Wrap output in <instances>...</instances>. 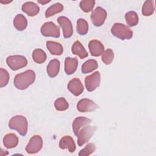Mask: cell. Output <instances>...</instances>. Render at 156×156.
<instances>
[{
	"instance_id": "obj_17",
	"label": "cell",
	"mask_w": 156,
	"mask_h": 156,
	"mask_svg": "<svg viewBox=\"0 0 156 156\" xmlns=\"http://www.w3.org/2000/svg\"><path fill=\"white\" fill-rule=\"evenodd\" d=\"M78 61L76 58L66 57L65 60V71L67 75L73 74L77 69Z\"/></svg>"
},
{
	"instance_id": "obj_23",
	"label": "cell",
	"mask_w": 156,
	"mask_h": 156,
	"mask_svg": "<svg viewBox=\"0 0 156 156\" xmlns=\"http://www.w3.org/2000/svg\"><path fill=\"white\" fill-rule=\"evenodd\" d=\"M98 67V62L96 60L90 59L85 62L81 67L82 73L83 74H87L95 70Z\"/></svg>"
},
{
	"instance_id": "obj_13",
	"label": "cell",
	"mask_w": 156,
	"mask_h": 156,
	"mask_svg": "<svg viewBox=\"0 0 156 156\" xmlns=\"http://www.w3.org/2000/svg\"><path fill=\"white\" fill-rule=\"evenodd\" d=\"M88 48L91 55L94 57L100 56L104 51V46L102 43L97 40H92L90 41Z\"/></svg>"
},
{
	"instance_id": "obj_27",
	"label": "cell",
	"mask_w": 156,
	"mask_h": 156,
	"mask_svg": "<svg viewBox=\"0 0 156 156\" xmlns=\"http://www.w3.org/2000/svg\"><path fill=\"white\" fill-rule=\"evenodd\" d=\"M88 30V24L87 21L83 19L79 18L77 21V32L81 35H86Z\"/></svg>"
},
{
	"instance_id": "obj_6",
	"label": "cell",
	"mask_w": 156,
	"mask_h": 156,
	"mask_svg": "<svg viewBox=\"0 0 156 156\" xmlns=\"http://www.w3.org/2000/svg\"><path fill=\"white\" fill-rule=\"evenodd\" d=\"M41 33L44 37L58 38L60 37V29L53 22L49 21L44 23L41 27Z\"/></svg>"
},
{
	"instance_id": "obj_20",
	"label": "cell",
	"mask_w": 156,
	"mask_h": 156,
	"mask_svg": "<svg viewBox=\"0 0 156 156\" xmlns=\"http://www.w3.org/2000/svg\"><path fill=\"white\" fill-rule=\"evenodd\" d=\"M3 144L7 149L15 147L18 144V138L13 133L6 134L3 138Z\"/></svg>"
},
{
	"instance_id": "obj_32",
	"label": "cell",
	"mask_w": 156,
	"mask_h": 156,
	"mask_svg": "<svg viewBox=\"0 0 156 156\" xmlns=\"http://www.w3.org/2000/svg\"><path fill=\"white\" fill-rule=\"evenodd\" d=\"M96 150V146L93 143H90L85 146V147L80 150L79 153V156H87L90 155Z\"/></svg>"
},
{
	"instance_id": "obj_29",
	"label": "cell",
	"mask_w": 156,
	"mask_h": 156,
	"mask_svg": "<svg viewBox=\"0 0 156 156\" xmlns=\"http://www.w3.org/2000/svg\"><path fill=\"white\" fill-rule=\"evenodd\" d=\"M54 107L58 111H64L68 108L69 104L64 98H58L54 102Z\"/></svg>"
},
{
	"instance_id": "obj_22",
	"label": "cell",
	"mask_w": 156,
	"mask_h": 156,
	"mask_svg": "<svg viewBox=\"0 0 156 156\" xmlns=\"http://www.w3.org/2000/svg\"><path fill=\"white\" fill-rule=\"evenodd\" d=\"M13 26L19 31L24 30L27 26V21L22 14H18L13 20Z\"/></svg>"
},
{
	"instance_id": "obj_3",
	"label": "cell",
	"mask_w": 156,
	"mask_h": 156,
	"mask_svg": "<svg viewBox=\"0 0 156 156\" xmlns=\"http://www.w3.org/2000/svg\"><path fill=\"white\" fill-rule=\"evenodd\" d=\"M112 34L116 37L122 40H129L133 36V32L127 26L116 23L111 29Z\"/></svg>"
},
{
	"instance_id": "obj_19",
	"label": "cell",
	"mask_w": 156,
	"mask_h": 156,
	"mask_svg": "<svg viewBox=\"0 0 156 156\" xmlns=\"http://www.w3.org/2000/svg\"><path fill=\"white\" fill-rule=\"evenodd\" d=\"M60 62L57 59L51 60L47 66V73L50 77H55L57 76L60 70Z\"/></svg>"
},
{
	"instance_id": "obj_26",
	"label": "cell",
	"mask_w": 156,
	"mask_h": 156,
	"mask_svg": "<svg viewBox=\"0 0 156 156\" xmlns=\"http://www.w3.org/2000/svg\"><path fill=\"white\" fill-rule=\"evenodd\" d=\"M63 10V5L62 4L59 2L55 3L47 9L45 12V16L46 18L51 17L56 13H60Z\"/></svg>"
},
{
	"instance_id": "obj_25",
	"label": "cell",
	"mask_w": 156,
	"mask_h": 156,
	"mask_svg": "<svg viewBox=\"0 0 156 156\" xmlns=\"http://www.w3.org/2000/svg\"><path fill=\"white\" fill-rule=\"evenodd\" d=\"M47 58V55L44 51L41 49H35L32 52V58L37 63H44Z\"/></svg>"
},
{
	"instance_id": "obj_12",
	"label": "cell",
	"mask_w": 156,
	"mask_h": 156,
	"mask_svg": "<svg viewBox=\"0 0 156 156\" xmlns=\"http://www.w3.org/2000/svg\"><path fill=\"white\" fill-rule=\"evenodd\" d=\"M67 87L68 90L76 96L80 95L84 89L80 80L78 78L72 79L69 82Z\"/></svg>"
},
{
	"instance_id": "obj_16",
	"label": "cell",
	"mask_w": 156,
	"mask_h": 156,
	"mask_svg": "<svg viewBox=\"0 0 156 156\" xmlns=\"http://www.w3.org/2000/svg\"><path fill=\"white\" fill-rule=\"evenodd\" d=\"M22 10L30 16H34L37 15L40 11L38 5L31 1L26 2L22 5Z\"/></svg>"
},
{
	"instance_id": "obj_8",
	"label": "cell",
	"mask_w": 156,
	"mask_h": 156,
	"mask_svg": "<svg viewBox=\"0 0 156 156\" xmlns=\"http://www.w3.org/2000/svg\"><path fill=\"white\" fill-rule=\"evenodd\" d=\"M101 82V74L99 71H96L87 76L85 79V85L88 91H93L98 87Z\"/></svg>"
},
{
	"instance_id": "obj_33",
	"label": "cell",
	"mask_w": 156,
	"mask_h": 156,
	"mask_svg": "<svg viewBox=\"0 0 156 156\" xmlns=\"http://www.w3.org/2000/svg\"><path fill=\"white\" fill-rule=\"evenodd\" d=\"M9 80V74L5 69H0V87L2 88L6 86Z\"/></svg>"
},
{
	"instance_id": "obj_1",
	"label": "cell",
	"mask_w": 156,
	"mask_h": 156,
	"mask_svg": "<svg viewBox=\"0 0 156 156\" xmlns=\"http://www.w3.org/2000/svg\"><path fill=\"white\" fill-rule=\"evenodd\" d=\"M35 80V73L29 69L18 74L14 78V85L18 90H25L32 85Z\"/></svg>"
},
{
	"instance_id": "obj_18",
	"label": "cell",
	"mask_w": 156,
	"mask_h": 156,
	"mask_svg": "<svg viewBox=\"0 0 156 156\" xmlns=\"http://www.w3.org/2000/svg\"><path fill=\"white\" fill-rule=\"evenodd\" d=\"M71 51L73 54L78 55L81 59L85 58L88 55V54L85 48L79 40L76 41L73 43L71 47Z\"/></svg>"
},
{
	"instance_id": "obj_5",
	"label": "cell",
	"mask_w": 156,
	"mask_h": 156,
	"mask_svg": "<svg viewBox=\"0 0 156 156\" xmlns=\"http://www.w3.org/2000/svg\"><path fill=\"white\" fill-rule=\"evenodd\" d=\"M7 65L13 71L25 67L27 64L26 58L23 55H10L6 59Z\"/></svg>"
},
{
	"instance_id": "obj_15",
	"label": "cell",
	"mask_w": 156,
	"mask_h": 156,
	"mask_svg": "<svg viewBox=\"0 0 156 156\" xmlns=\"http://www.w3.org/2000/svg\"><path fill=\"white\" fill-rule=\"evenodd\" d=\"M59 147L62 149H68L69 152H74L76 150V144L74 140L71 136L66 135L63 136L59 142Z\"/></svg>"
},
{
	"instance_id": "obj_2",
	"label": "cell",
	"mask_w": 156,
	"mask_h": 156,
	"mask_svg": "<svg viewBox=\"0 0 156 156\" xmlns=\"http://www.w3.org/2000/svg\"><path fill=\"white\" fill-rule=\"evenodd\" d=\"M9 127L12 130H16L20 135L25 136L27 132V120L26 117L22 115L14 116L10 119Z\"/></svg>"
},
{
	"instance_id": "obj_31",
	"label": "cell",
	"mask_w": 156,
	"mask_h": 156,
	"mask_svg": "<svg viewBox=\"0 0 156 156\" xmlns=\"http://www.w3.org/2000/svg\"><path fill=\"white\" fill-rule=\"evenodd\" d=\"M102 60L105 65H110L113 60L114 53L112 49H107L102 55Z\"/></svg>"
},
{
	"instance_id": "obj_10",
	"label": "cell",
	"mask_w": 156,
	"mask_h": 156,
	"mask_svg": "<svg viewBox=\"0 0 156 156\" xmlns=\"http://www.w3.org/2000/svg\"><path fill=\"white\" fill-rule=\"evenodd\" d=\"M98 108V105L95 102L87 98L80 99L77 104V108L78 111L82 113L93 112Z\"/></svg>"
},
{
	"instance_id": "obj_7",
	"label": "cell",
	"mask_w": 156,
	"mask_h": 156,
	"mask_svg": "<svg viewBox=\"0 0 156 156\" xmlns=\"http://www.w3.org/2000/svg\"><path fill=\"white\" fill-rule=\"evenodd\" d=\"M43 146V139L38 135H34L30 139L28 144L26 147V151L30 154L38 152Z\"/></svg>"
},
{
	"instance_id": "obj_21",
	"label": "cell",
	"mask_w": 156,
	"mask_h": 156,
	"mask_svg": "<svg viewBox=\"0 0 156 156\" xmlns=\"http://www.w3.org/2000/svg\"><path fill=\"white\" fill-rule=\"evenodd\" d=\"M46 47L50 53L52 55H60L63 53V49L62 44L59 43L52 41H47Z\"/></svg>"
},
{
	"instance_id": "obj_4",
	"label": "cell",
	"mask_w": 156,
	"mask_h": 156,
	"mask_svg": "<svg viewBox=\"0 0 156 156\" xmlns=\"http://www.w3.org/2000/svg\"><path fill=\"white\" fill-rule=\"evenodd\" d=\"M97 127L96 126H85L80 130L77 136V144L79 146H82L87 143L91 137L94 134Z\"/></svg>"
},
{
	"instance_id": "obj_24",
	"label": "cell",
	"mask_w": 156,
	"mask_h": 156,
	"mask_svg": "<svg viewBox=\"0 0 156 156\" xmlns=\"http://www.w3.org/2000/svg\"><path fill=\"white\" fill-rule=\"evenodd\" d=\"M125 20L129 26H135L138 23V14L134 11H129L125 14Z\"/></svg>"
},
{
	"instance_id": "obj_30",
	"label": "cell",
	"mask_w": 156,
	"mask_h": 156,
	"mask_svg": "<svg viewBox=\"0 0 156 156\" xmlns=\"http://www.w3.org/2000/svg\"><path fill=\"white\" fill-rule=\"evenodd\" d=\"M95 5L94 0H83L80 2L79 6L80 9L85 13L91 12Z\"/></svg>"
},
{
	"instance_id": "obj_9",
	"label": "cell",
	"mask_w": 156,
	"mask_h": 156,
	"mask_svg": "<svg viewBox=\"0 0 156 156\" xmlns=\"http://www.w3.org/2000/svg\"><path fill=\"white\" fill-rule=\"evenodd\" d=\"M91 20L95 26H102L107 18V12L105 10L101 7H97L91 15Z\"/></svg>"
},
{
	"instance_id": "obj_14",
	"label": "cell",
	"mask_w": 156,
	"mask_h": 156,
	"mask_svg": "<svg viewBox=\"0 0 156 156\" xmlns=\"http://www.w3.org/2000/svg\"><path fill=\"white\" fill-rule=\"evenodd\" d=\"M91 122V119L83 116H79L75 118L72 124L73 130L74 134L77 136L81 128L90 124Z\"/></svg>"
},
{
	"instance_id": "obj_34",
	"label": "cell",
	"mask_w": 156,
	"mask_h": 156,
	"mask_svg": "<svg viewBox=\"0 0 156 156\" xmlns=\"http://www.w3.org/2000/svg\"><path fill=\"white\" fill-rule=\"evenodd\" d=\"M51 1H38V3H40V4H47V3H48V2H49Z\"/></svg>"
},
{
	"instance_id": "obj_28",
	"label": "cell",
	"mask_w": 156,
	"mask_h": 156,
	"mask_svg": "<svg viewBox=\"0 0 156 156\" xmlns=\"http://www.w3.org/2000/svg\"><path fill=\"white\" fill-rule=\"evenodd\" d=\"M154 1L149 0V1H146L143 5L142 7V14L144 16H150L153 14L154 12Z\"/></svg>"
},
{
	"instance_id": "obj_11",
	"label": "cell",
	"mask_w": 156,
	"mask_h": 156,
	"mask_svg": "<svg viewBox=\"0 0 156 156\" xmlns=\"http://www.w3.org/2000/svg\"><path fill=\"white\" fill-rule=\"evenodd\" d=\"M57 22L62 28L63 37L65 38L71 37L73 34V29L71 21L67 17L61 16L57 18Z\"/></svg>"
}]
</instances>
